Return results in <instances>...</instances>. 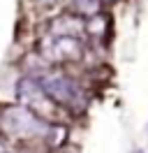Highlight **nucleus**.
Instances as JSON below:
<instances>
[{
	"mask_svg": "<svg viewBox=\"0 0 148 153\" xmlns=\"http://www.w3.org/2000/svg\"><path fill=\"white\" fill-rule=\"evenodd\" d=\"M37 84L42 86V91L53 100L56 105L67 107L72 111H79V109L86 107V95L79 88V84L72 81L70 76L60 74V72H46V74H42L37 79Z\"/></svg>",
	"mask_w": 148,
	"mask_h": 153,
	"instance_id": "obj_1",
	"label": "nucleus"
},
{
	"mask_svg": "<svg viewBox=\"0 0 148 153\" xmlns=\"http://www.w3.org/2000/svg\"><path fill=\"white\" fill-rule=\"evenodd\" d=\"M5 130L9 134H14L18 139H28V137H37V134H46L51 130V125L44 118L35 116L33 111H28L26 107H12L2 116Z\"/></svg>",
	"mask_w": 148,
	"mask_h": 153,
	"instance_id": "obj_2",
	"label": "nucleus"
},
{
	"mask_svg": "<svg viewBox=\"0 0 148 153\" xmlns=\"http://www.w3.org/2000/svg\"><path fill=\"white\" fill-rule=\"evenodd\" d=\"M16 97L18 102H21V107H26L28 111H33L35 116H39V118H51V109H53V100L46 95L44 91H42V86L37 84V79H21L16 86Z\"/></svg>",
	"mask_w": 148,
	"mask_h": 153,
	"instance_id": "obj_3",
	"label": "nucleus"
},
{
	"mask_svg": "<svg viewBox=\"0 0 148 153\" xmlns=\"http://www.w3.org/2000/svg\"><path fill=\"white\" fill-rule=\"evenodd\" d=\"M81 42L76 35H58L51 33L49 42H44V53L51 60H76L81 58Z\"/></svg>",
	"mask_w": 148,
	"mask_h": 153,
	"instance_id": "obj_4",
	"label": "nucleus"
},
{
	"mask_svg": "<svg viewBox=\"0 0 148 153\" xmlns=\"http://www.w3.org/2000/svg\"><path fill=\"white\" fill-rule=\"evenodd\" d=\"M72 7L81 16H92V14H97L102 7V0H72Z\"/></svg>",
	"mask_w": 148,
	"mask_h": 153,
	"instance_id": "obj_5",
	"label": "nucleus"
},
{
	"mask_svg": "<svg viewBox=\"0 0 148 153\" xmlns=\"http://www.w3.org/2000/svg\"><path fill=\"white\" fill-rule=\"evenodd\" d=\"M37 5H46V7H49V5H53V2H58V0H35Z\"/></svg>",
	"mask_w": 148,
	"mask_h": 153,
	"instance_id": "obj_6",
	"label": "nucleus"
},
{
	"mask_svg": "<svg viewBox=\"0 0 148 153\" xmlns=\"http://www.w3.org/2000/svg\"><path fill=\"white\" fill-rule=\"evenodd\" d=\"M0 153H5V142L0 139Z\"/></svg>",
	"mask_w": 148,
	"mask_h": 153,
	"instance_id": "obj_7",
	"label": "nucleus"
},
{
	"mask_svg": "<svg viewBox=\"0 0 148 153\" xmlns=\"http://www.w3.org/2000/svg\"><path fill=\"white\" fill-rule=\"evenodd\" d=\"M132 153H144V151H141V149H137V151H132Z\"/></svg>",
	"mask_w": 148,
	"mask_h": 153,
	"instance_id": "obj_8",
	"label": "nucleus"
}]
</instances>
